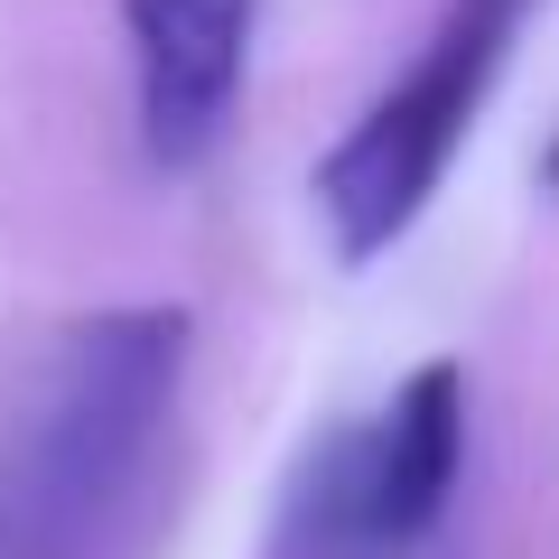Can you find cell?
<instances>
[{
	"mask_svg": "<svg viewBox=\"0 0 559 559\" xmlns=\"http://www.w3.org/2000/svg\"><path fill=\"white\" fill-rule=\"evenodd\" d=\"M187 308H103L66 336L0 466V559H94L187 382Z\"/></svg>",
	"mask_w": 559,
	"mask_h": 559,
	"instance_id": "cell-1",
	"label": "cell"
},
{
	"mask_svg": "<svg viewBox=\"0 0 559 559\" xmlns=\"http://www.w3.org/2000/svg\"><path fill=\"white\" fill-rule=\"evenodd\" d=\"M522 10H532V0H457V10L429 28V47L411 57V75L364 103L355 131L318 159L308 187H318V215H326L336 261L364 271V261H382L419 215H429L448 159L466 150V131H476L485 94H495L503 57H513V38H522Z\"/></svg>",
	"mask_w": 559,
	"mask_h": 559,
	"instance_id": "cell-2",
	"label": "cell"
},
{
	"mask_svg": "<svg viewBox=\"0 0 559 559\" xmlns=\"http://www.w3.org/2000/svg\"><path fill=\"white\" fill-rule=\"evenodd\" d=\"M466 466V373L448 355H429L355 439H336L326 457V540L355 550H411L439 532L448 495Z\"/></svg>",
	"mask_w": 559,
	"mask_h": 559,
	"instance_id": "cell-3",
	"label": "cell"
},
{
	"mask_svg": "<svg viewBox=\"0 0 559 559\" xmlns=\"http://www.w3.org/2000/svg\"><path fill=\"white\" fill-rule=\"evenodd\" d=\"M261 0H121L150 168H197L234 131Z\"/></svg>",
	"mask_w": 559,
	"mask_h": 559,
	"instance_id": "cell-4",
	"label": "cell"
}]
</instances>
